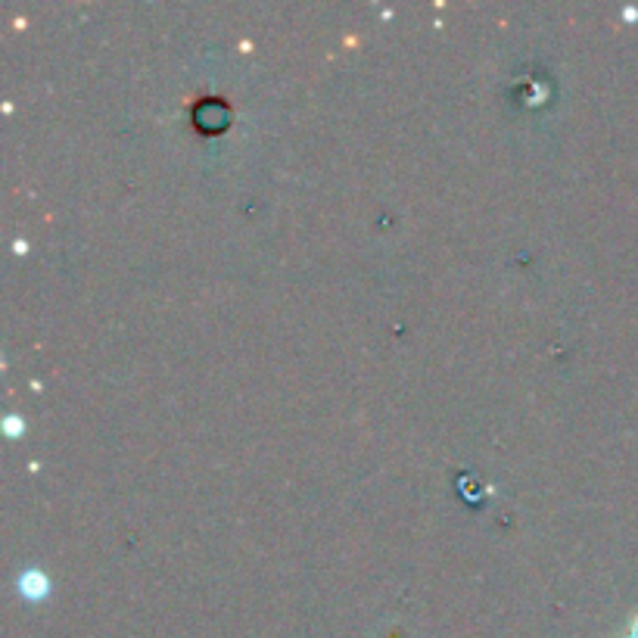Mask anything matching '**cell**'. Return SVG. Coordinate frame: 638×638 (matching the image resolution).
<instances>
[]
</instances>
